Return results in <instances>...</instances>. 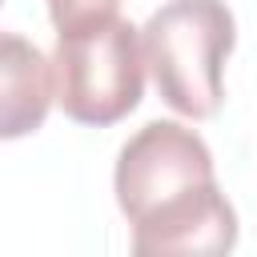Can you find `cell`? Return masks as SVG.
Masks as SVG:
<instances>
[{"label": "cell", "mask_w": 257, "mask_h": 257, "mask_svg": "<svg viewBox=\"0 0 257 257\" xmlns=\"http://www.w3.org/2000/svg\"><path fill=\"white\" fill-rule=\"evenodd\" d=\"M233 40L237 24L225 0L161 4L141 28L145 64L161 100L189 120H209L225 100V60Z\"/></svg>", "instance_id": "6da1fadb"}, {"label": "cell", "mask_w": 257, "mask_h": 257, "mask_svg": "<svg viewBox=\"0 0 257 257\" xmlns=\"http://www.w3.org/2000/svg\"><path fill=\"white\" fill-rule=\"evenodd\" d=\"M56 104L76 124H116L141 104L145 92V48L141 28L124 16H100L56 32L52 48Z\"/></svg>", "instance_id": "7a4b0ae2"}, {"label": "cell", "mask_w": 257, "mask_h": 257, "mask_svg": "<svg viewBox=\"0 0 257 257\" xmlns=\"http://www.w3.org/2000/svg\"><path fill=\"white\" fill-rule=\"evenodd\" d=\"M209 181H217L213 153L181 120H149L145 128H137L120 145L116 173H112L116 205L128 217V225L141 221L149 209Z\"/></svg>", "instance_id": "3957f363"}, {"label": "cell", "mask_w": 257, "mask_h": 257, "mask_svg": "<svg viewBox=\"0 0 257 257\" xmlns=\"http://www.w3.org/2000/svg\"><path fill=\"white\" fill-rule=\"evenodd\" d=\"M237 209L217 181L197 185L133 221V257H229Z\"/></svg>", "instance_id": "277c9868"}, {"label": "cell", "mask_w": 257, "mask_h": 257, "mask_svg": "<svg viewBox=\"0 0 257 257\" xmlns=\"http://www.w3.org/2000/svg\"><path fill=\"white\" fill-rule=\"evenodd\" d=\"M4 112H0V137L16 141L24 133H36L48 116V104L56 100V76L52 60L28 44L16 32H4Z\"/></svg>", "instance_id": "5b68a950"}, {"label": "cell", "mask_w": 257, "mask_h": 257, "mask_svg": "<svg viewBox=\"0 0 257 257\" xmlns=\"http://www.w3.org/2000/svg\"><path fill=\"white\" fill-rule=\"evenodd\" d=\"M116 8H120V0H48V16H52L56 32L100 20V16H116Z\"/></svg>", "instance_id": "8992f818"}]
</instances>
